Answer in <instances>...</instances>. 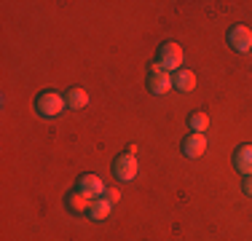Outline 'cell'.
<instances>
[{
    "instance_id": "1",
    "label": "cell",
    "mask_w": 252,
    "mask_h": 241,
    "mask_svg": "<svg viewBox=\"0 0 252 241\" xmlns=\"http://www.w3.org/2000/svg\"><path fill=\"white\" fill-rule=\"evenodd\" d=\"M64 107H67L64 96L57 94L54 89H46V91H40L38 99H35V110H38L40 118H59V116L64 113Z\"/></svg>"
},
{
    "instance_id": "2",
    "label": "cell",
    "mask_w": 252,
    "mask_h": 241,
    "mask_svg": "<svg viewBox=\"0 0 252 241\" xmlns=\"http://www.w3.org/2000/svg\"><path fill=\"white\" fill-rule=\"evenodd\" d=\"M156 64H158L164 72H172V70L177 72L180 67H183V48H180V43L166 40V43L158 48V59H156Z\"/></svg>"
},
{
    "instance_id": "3",
    "label": "cell",
    "mask_w": 252,
    "mask_h": 241,
    "mask_svg": "<svg viewBox=\"0 0 252 241\" xmlns=\"http://www.w3.org/2000/svg\"><path fill=\"white\" fill-rule=\"evenodd\" d=\"M140 172V164H137L134 153H121L116 161H113V174H116L118 182H131Z\"/></svg>"
},
{
    "instance_id": "4",
    "label": "cell",
    "mask_w": 252,
    "mask_h": 241,
    "mask_svg": "<svg viewBox=\"0 0 252 241\" xmlns=\"http://www.w3.org/2000/svg\"><path fill=\"white\" fill-rule=\"evenodd\" d=\"M228 43H231V48L239 54L252 51V30L247 24H233V27L228 30Z\"/></svg>"
},
{
    "instance_id": "5",
    "label": "cell",
    "mask_w": 252,
    "mask_h": 241,
    "mask_svg": "<svg viewBox=\"0 0 252 241\" xmlns=\"http://www.w3.org/2000/svg\"><path fill=\"white\" fill-rule=\"evenodd\" d=\"M148 89H151L153 94H166L169 89H175V83H172V75L169 72H164L158 67V64H153L151 67V75H148Z\"/></svg>"
},
{
    "instance_id": "6",
    "label": "cell",
    "mask_w": 252,
    "mask_h": 241,
    "mask_svg": "<svg viewBox=\"0 0 252 241\" xmlns=\"http://www.w3.org/2000/svg\"><path fill=\"white\" fill-rule=\"evenodd\" d=\"M204 150H207V134H188L183 140V155L185 158H190V161H196V158H201L204 155Z\"/></svg>"
},
{
    "instance_id": "7",
    "label": "cell",
    "mask_w": 252,
    "mask_h": 241,
    "mask_svg": "<svg viewBox=\"0 0 252 241\" xmlns=\"http://www.w3.org/2000/svg\"><path fill=\"white\" fill-rule=\"evenodd\" d=\"M64 204H67V209L73 214H89V209H92V204H94V198L89 196V193H83V190H73V193H67V198H64Z\"/></svg>"
},
{
    "instance_id": "8",
    "label": "cell",
    "mask_w": 252,
    "mask_h": 241,
    "mask_svg": "<svg viewBox=\"0 0 252 241\" xmlns=\"http://www.w3.org/2000/svg\"><path fill=\"white\" fill-rule=\"evenodd\" d=\"M78 190L89 193L92 198H102L105 196V182H102V177H97V174H81V180H78Z\"/></svg>"
},
{
    "instance_id": "9",
    "label": "cell",
    "mask_w": 252,
    "mask_h": 241,
    "mask_svg": "<svg viewBox=\"0 0 252 241\" xmlns=\"http://www.w3.org/2000/svg\"><path fill=\"white\" fill-rule=\"evenodd\" d=\"M233 166L239 174L250 177L252 174V145H239L236 153H233Z\"/></svg>"
},
{
    "instance_id": "10",
    "label": "cell",
    "mask_w": 252,
    "mask_h": 241,
    "mask_svg": "<svg viewBox=\"0 0 252 241\" xmlns=\"http://www.w3.org/2000/svg\"><path fill=\"white\" fill-rule=\"evenodd\" d=\"M172 83H175L177 91L188 94V91H193V89H196V72L193 70H177L175 75H172Z\"/></svg>"
},
{
    "instance_id": "11",
    "label": "cell",
    "mask_w": 252,
    "mask_h": 241,
    "mask_svg": "<svg viewBox=\"0 0 252 241\" xmlns=\"http://www.w3.org/2000/svg\"><path fill=\"white\" fill-rule=\"evenodd\" d=\"M64 102H67L70 110H83V107L89 105V91L81 86H73L67 89V94H64Z\"/></svg>"
},
{
    "instance_id": "12",
    "label": "cell",
    "mask_w": 252,
    "mask_h": 241,
    "mask_svg": "<svg viewBox=\"0 0 252 241\" xmlns=\"http://www.w3.org/2000/svg\"><path fill=\"white\" fill-rule=\"evenodd\" d=\"M110 212H113V201H107V198H94L92 209H89V220L102 222V220L110 217Z\"/></svg>"
},
{
    "instance_id": "13",
    "label": "cell",
    "mask_w": 252,
    "mask_h": 241,
    "mask_svg": "<svg viewBox=\"0 0 252 241\" xmlns=\"http://www.w3.org/2000/svg\"><path fill=\"white\" fill-rule=\"evenodd\" d=\"M188 126H190V131H196V134H204V131L209 129V116L201 113V110H196L193 116L188 118Z\"/></svg>"
},
{
    "instance_id": "14",
    "label": "cell",
    "mask_w": 252,
    "mask_h": 241,
    "mask_svg": "<svg viewBox=\"0 0 252 241\" xmlns=\"http://www.w3.org/2000/svg\"><path fill=\"white\" fill-rule=\"evenodd\" d=\"M105 198H107V201H113V204H116V201H118V198H121V193H118V190H113V188H110V190H105Z\"/></svg>"
},
{
    "instance_id": "15",
    "label": "cell",
    "mask_w": 252,
    "mask_h": 241,
    "mask_svg": "<svg viewBox=\"0 0 252 241\" xmlns=\"http://www.w3.org/2000/svg\"><path fill=\"white\" fill-rule=\"evenodd\" d=\"M242 188H244V193H247V196H252V174H250V177H244Z\"/></svg>"
}]
</instances>
